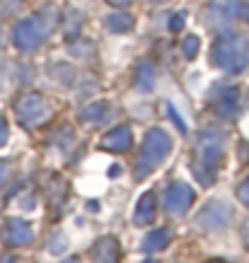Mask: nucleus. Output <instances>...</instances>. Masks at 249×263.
I'll list each match as a JSON object with an SVG mask.
<instances>
[{
	"label": "nucleus",
	"mask_w": 249,
	"mask_h": 263,
	"mask_svg": "<svg viewBox=\"0 0 249 263\" xmlns=\"http://www.w3.org/2000/svg\"><path fill=\"white\" fill-rule=\"evenodd\" d=\"M169 150H172L169 136L165 130H160V128H153V130L145 136V145H143V150H140V157H138V167H136L138 179H143L145 174H150L169 155Z\"/></svg>",
	"instance_id": "1"
},
{
	"label": "nucleus",
	"mask_w": 249,
	"mask_h": 263,
	"mask_svg": "<svg viewBox=\"0 0 249 263\" xmlns=\"http://www.w3.org/2000/svg\"><path fill=\"white\" fill-rule=\"evenodd\" d=\"M247 53H249V41L240 34L227 36L213 48V63L223 70L240 72L247 65Z\"/></svg>",
	"instance_id": "2"
},
{
	"label": "nucleus",
	"mask_w": 249,
	"mask_h": 263,
	"mask_svg": "<svg viewBox=\"0 0 249 263\" xmlns=\"http://www.w3.org/2000/svg\"><path fill=\"white\" fill-rule=\"evenodd\" d=\"M54 22H56V15L51 17L48 12L34 17V20L22 22L15 29V44L22 48V51H32V48H37L41 41L46 39V34H48V29H51V24Z\"/></svg>",
	"instance_id": "3"
},
{
	"label": "nucleus",
	"mask_w": 249,
	"mask_h": 263,
	"mask_svg": "<svg viewBox=\"0 0 249 263\" xmlns=\"http://www.w3.org/2000/svg\"><path fill=\"white\" fill-rule=\"evenodd\" d=\"M196 152L201 157V164L216 167L218 162L223 160V152H225V133L218 130V128L203 130L199 136V140H196Z\"/></svg>",
	"instance_id": "4"
},
{
	"label": "nucleus",
	"mask_w": 249,
	"mask_h": 263,
	"mask_svg": "<svg viewBox=\"0 0 249 263\" xmlns=\"http://www.w3.org/2000/svg\"><path fill=\"white\" fill-rule=\"evenodd\" d=\"M48 114H51V109L41 95H24L17 104V116L24 126H39L41 121L48 119Z\"/></svg>",
	"instance_id": "5"
},
{
	"label": "nucleus",
	"mask_w": 249,
	"mask_h": 263,
	"mask_svg": "<svg viewBox=\"0 0 249 263\" xmlns=\"http://www.w3.org/2000/svg\"><path fill=\"white\" fill-rule=\"evenodd\" d=\"M233 217V213H230V208L223 205V203H210V205H206L199 213V217H196V222H199V227H203V230H220V227H225L227 220Z\"/></svg>",
	"instance_id": "6"
},
{
	"label": "nucleus",
	"mask_w": 249,
	"mask_h": 263,
	"mask_svg": "<svg viewBox=\"0 0 249 263\" xmlns=\"http://www.w3.org/2000/svg\"><path fill=\"white\" fill-rule=\"evenodd\" d=\"M191 200H193L191 186L189 183H174L167 191V203L165 205H167V210L172 215H182L186 208L191 205Z\"/></svg>",
	"instance_id": "7"
},
{
	"label": "nucleus",
	"mask_w": 249,
	"mask_h": 263,
	"mask_svg": "<svg viewBox=\"0 0 249 263\" xmlns=\"http://www.w3.org/2000/svg\"><path fill=\"white\" fill-rule=\"evenodd\" d=\"M90 254H92V261L95 263H116L119 261V244L106 237V239L97 241Z\"/></svg>",
	"instance_id": "8"
},
{
	"label": "nucleus",
	"mask_w": 249,
	"mask_h": 263,
	"mask_svg": "<svg viewBox=\"0 0 249 263\" xmlns=\"http://www.w3.org/2000/svg\"><path fill=\"white\" fill-rule=\"evenodd\" d=\"M131 143H133V136H131V130L126 126L114 128L112 133H106V136H104V147H106V150H114V152L129 150Z\"/></svg>",
	"instance_id": "9"
},
{
	"label": "nucleus",
	"mask_w": 249,
	"mask_h": 263,
	"mask_svg": "<svg viewBox=\"0 0 249 263\" xmlns=\"http://www.w3.org/2000/svg\"><path fill=\"white\" fill-rule=\"evenodd\" d=\"M8 241L10 244H29L32 241V230L24 220H10L8 224Z\"/></svg>",
	"instance_id": "10"
},
{
	"label": "nucleus",
	"mask_w": 249,
	"mask_h": 263,
	"mask_svg": "<svg viewBox=\"0 0 249 263\" xmlns=\"http://www.w3.org/2000/svg\"><path fill=\"white\" fill-rule=\"evenodd\" d=\"M153 217H155V196L153 193H143L140 200H138L133 220H136V224H148Z\"/></svg>",
	"instance_id": "11"
},
{
	"label": "nucleus",
	"mask_w": 249,
	"mask_h": 263,
	"mask_svg": "<svg viewBox=\"0 0 249 263\" xmlns=\"http://www.w3.org/2000/svg\"><path fill=\"white\" fill-rule=\"evenodd\" d=\"M167 241H169V232L167 230H155L145 237L143 249L145 251H160V249L167 247Z\"/></svg>",
	"instance_id": "12"
},
{
	"label": "nucleus",
	"mask_w": 249,
	"mask_h": 263,
	"mask_svg": "<svg viewBox=\"0 0 249 263\" xmlns=\"http://www.w3.org/2000/svg\"><path fill=\"white\" fill-rule=\"evenodd\" d=\"M104 114H106L104 104H90L87 109H82L80 119L85 121V123H99V121L104 119Z\"/></svg>",
	"instance_id": "13"
},
{
	"label": "nucleus",
	"mask_w": 249,
	"mask_h": 263,
	"mask_svg": "<svg viewBox=\"0 0 249 263\" xmlns=\"http://www.w3.org/2000/svg\"><path fill=\"white\" fill-rule=\"evenodd\" d=\"M106 24L112 27L114 32H126V29H131V17L126 15V12H114V15L106 20Z\"/></svg>",
	"instance_id": "14"
},
{
	"label": "nucleus",
	"mask_w": 249,
	"mask_h": 263,
	"mask_svg": "<svg viewBox=\"0 0 249 263\" xmlns=\"http://www.w3.org/2000/svg\"><path fill=\"white\" fill-rule=\"evenodd\" d=\"M138 87L140 89H150L153 87V70L148 65H140V72H138Z\"/></svg>",
	"instance_id": "15"
},
{
	"label": "nucleus",
	"mask_w": 249,
	"mask_h": 263,
	"mask_svg": "<svg viewBox=\"0 0 249 263\" xmlns=\"http://www.w3.org/2000/svg\"><path fill=\"white\" fill-rule=\"evenodd\" d=\"M196 51H199V39H196V36H189V39L184 41V53L189 58H193L196 56Z\"/></svg>",
	"instance_id": "16"
},
{
	"label": "nucleus",
	"mask_w": 249,
	"mask_h": 263,
	"mask_svg": "<svg viewBox=\"0 0 249 263\" xmlns=\"http://www.w3.org/2000/svg\"><path fill=\"white\" fill-rule=\"evenodd\" d=\"M237 196H240L242 203H247V205H249V179H247L244 183H242L240 189H237Z\"/></svg>",
	"instance_id": "17"
},
{
	"label": "nucleus",
	"mask_w": 249,
	"mask_h": 263,
	"mask_svg": "<svg viewBox=\"0 0 249 263\" xmlns=\"http://www.w3.org/2000/svg\"><path fill=\"white\" fill-rule=\"evenodd\" d=\"M8 179V162H0V186Z\"/></svg>",
	"instance_id": "18"
},
{
	"label": "nucleus",
	"mask_w": 249,
	"mask_h": 263,
	"mask_svg": "<svg viewBox=\"0 0 249 263\" xmlns=\"http://www.w3.org/2000/svg\"><path fill=\"white\" fill-rule=\"evenodd\" d=\"M8 140V126H5V121L0 119V145Z\"/></svg>",
	"instance_id": "19"
},
{
	"label": "nucleus",
	"mask_w": 249,
	"mask_h": 263,
	"mask_svg": "<svg viewBox=\"0 0 249 263\" xmlns=\"http://www.w3.org/2000/svg\"><path fill=\"white\" fill-rule=\"evenodd\" d=\"M169 27L177 32V29H182V15H177V17H172V22H169Z\"/></svg>",
	"instance_id": "20"
},
{
	"label": "nucleus",
	"mask_w": 249,
	"mask_h": 263,
	"mask_svg": "<svg viewBox=\"0 0 249 263\" xmlns=\"http://www.w3.org/2000/svg\"><path fill=\"white\" fill-rule=\"evenodd\" d=\"M109 3H112V5H119V8H123V5H129L131 0H109Z\"/></svg>",
	"instance_id": "21"
},
{
	"label": "nucleus",
	"mask_w": 249,
	"mask_h": 263,
	"mask_svg": "<svg viewBox=\"0 0 249 263\" xmlns=\"http://www.w3.org/2000/svg\"><path fill=\"white\" fill-rule=\"evenodd\" d=\"M244 241H247V247H249V222H247V227H244Z\"/></svg>",
	"instance_id": "22"
},
{
	"label": "nucleus",
	"mask_w": 249,
	"mask_h": 263,
	"mask_svg": "<svg viewBox=\"0 0 249 263\" xmlns=\"http://www.w3.org/2000/svg\"><path fill=\"white\" fill-rule=\"evenodd\" d=\"M143 263H157V261H143Z\"/></svg>",
	"instance_id": "23"
}]
</instances>
